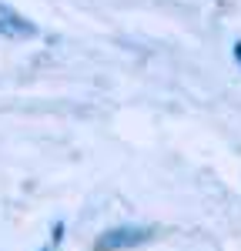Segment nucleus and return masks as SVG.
<instances>
[{"instance_id": "obj_1", "label": "nucleus", "mask_w": 241, "mask_h": 251, "mask_svg": "<svg viewBox=\"0 0 241 251\" xmlns=\"http://www.w3.org/2000/svg\"><path fill=\"white\" fill-rule=\"evenodd\" d=\"M154 238L151 228H134V225H127V228H111V231H104L97 238V251H124V248H138V245H147Z\"/></svg>"}, {"instance_id": "obj_2", "label": "nucleus", "mask_w": 241, "mask_h": 251, "mask_svg": "<svg viewBox=\"0 0 241 251\" xmlns=\"http://www.w3.org/2000/svg\"><path fill=\"white\" fill-rule=\"evenodd\" d=\"M37 34L34 20H27L24 14H17L14 7L0 3V37H10V40H30Z\"/></svg>"}, {"instance_id": "obj_3", "label": "nucleus", "mask_w": 241, "mask_h": 251, "mask_svg": "<svg viewBox=\"0 0 241 251\" xmlns=\"http://www.w3.org/2000/svg\"><path fill=\"white\" fill-rule=\"evenodd\" d=\"M235 54H238V60H241V44H238V47H235Z\"/></svg>"}]
</instances>
